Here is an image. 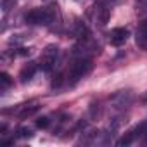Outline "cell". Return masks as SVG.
<instances>
[{
  "mask_svg": "<svg viewBox=\"0 0 147 147\" xmlns=\"http://www.w3.org/2000/svg\"><path fill=\"white\" fill-rule=\"evenodd\" d=\"M62 82H64V76L59 73V75H55V76H54V80H52L50 87H52V88H59V87L62 85Z\"/></svg>",
  "mask_w": 147,
  "mask_h": 147,
  "instance_id": "obj_16",
  "label": "cell"
},
{
  "mask_svg": "<svg viewBox=\"0 0 147 147\" xmlns=\"http://www.w3.org/2000/svg\"><path fill=\"white\" fill-rule=\"evenodd\" d=\"M40 109V106H38V102L36 100H31V102H24V104H19L18 106V109L14 111L21 119H24V118H28V116H31V114H35L36 111Z\"/></svg>",
  "mask_w": 147,
  "mask_h": 147,
  "instance_id": "obj_5",
  "label": "cell"
},
{
  "mask_svg": "<svg viewBox=\"0 0 147 147\" xmlns=\"http://www.w3.org/2000/svg\"><path fill=\"white\" fill-rule=\"evenodd\" d=\"M16 55H30L31 54V49H19V52H14Z\"/></svg>",
  "mask_w": 147,
  "mask_h": 147,
  "instance_id": "obj_17",
  "label": "cell"
},
{
  "mask_svg": "<svg viewBox=\"0 0 147 147\" xmlns=\"http://www.w3.org/2000/svg\"><path fill=\"white\" fill-rule=\"evenodd\" d=\"M54 19H55V12L54 9L49 7H36L24 14V21L33 26H49L50 23H54Z\"/></svg>",
  "mask_w": 147,
  "mask_h": 147,
  "instance_id": "obj_1",
  "label": "cell"
},
{
  "mask_svg": "<svg viewBox=\"0 0 147 147\" xmlns=\"http://www.w3.org/2000/svg\"><path fill=\"white\" fill-rule=\"evenodd\" d=\"M111 100H113L114 107H126L131 102V94H130V90H121V92L114 94L111 97Z\"/></svg>",
  "mask_w": 147,
  "mask_h": 147,
  "instance_id": "obj_6",
  "label": "cell"
},
{
  "mask_svg": "<svg viewBox=\"0 0 147 147\" xmlns=\"http://www.w3.org/2000/svg\"><path fill=\"white\" fill-rule=\"evenodd\" d=\"M137 138V133H135V130H130V131H126L118 142H116V145H119V147H123V145H130L133 140Z\"/></svg>",
  "mask_w": 147,
  "mask_h": 147,
  "instance_id": "obj_10",
  "label": "cell"
},
{
  "mask_svg": "<svg viewBox=\"0 0 147 147\" xmlns=\"http://www.w3.org/2000/svg\"><path fill=\"white\" fill-rule=\"evenodd\" d=\"M128 36H130V31H128L126 28H114V30H111V33H109V42H111V45H114V47H121V45L126 43Z\"/></svg>",
  "mask_w": 147,
  "mask_h": 147,
  "instance_id": "obj_4",
  "label": "cell"
},
{
  "mask_svg": "<svg viewBox=\"0 0 147 147\" xmlns=\"http://www.w3.org/2000/svg\"><path fill=\"white\" fill-rule=\"evenodd\" d=\"M18 4V0H2V11L9 12L11 9H14V5Z\"/></svg>",
  "mask_w": 147,
  "mask_h": 147,
  "instance_id": "obj_15",
  "label": "cell"
},
{
  "mask_svg": "<svg viewBox=\"0 0 147 147\" xmlns=\"http://www.w3.org/2000/svg\"><path fill=\"white\" fill-rule=\"evenodd\" d=\"M36 69H38L36 62H28V64H24V66H23V69L19 71V80H21L23 83L30 82V80H31V78L35 76Z\"/></svg>",
  "mask_w": 147,
  "mask_h": 147,
  "instance_id": "obj_7",
  "label": "cell"
},
{
  "mask_svg": "<svg viewBox=\"0 0 147 147\" xmlns=\"http://www.w3.org/2000/svg\"><path fill=\"white\" fill-rule=\"evenodd\" d=\"M18 137L19 138H30V137H33V131L28 126H21V128H18Z\"/></svg>",
  "mask_w": 147,
  "mask_h": 147,
  "instance_id": "obj_13",
  "label": "cell"
},
{
  "mask_svg": "<svg viewBox=\"0 0 147 147\" xmlns=\"http://www.w3.org/2000/svg\"><path fill=\"white\" fill-rule=\"evenodd\" d=\"M92 69H94L92 59L82 57V59L76 61L75 64H71V67H69V73H67V80H69V83H76V82H80L82 78H85V76L88 75Z\"/></svg>",
  "mask_w": 147,
  "mask_h": 147,
  "instance_id": "obj_2",
  "label": "cell"
},
{
  "mask_svg": "<svg viewBox=\"0 0 147 147\" xmlns=\"http://www.w3.org/2000/svg\"><path fill=\"white\" fill-rule=\"evenodd\" d=\"M57 55H59V47L57 45H47L45 50L42 52V57H40V67H42V71L50 73L52 67L55 66Z\"/></svg>",
  "mask_w": 147,
  "mask_h": 147,
  "instance_id": "obj_3",
  "label": "cell"
},
{
  "mask_svg": "<svg viewBox=\"0 0 147 147\" xmlns=\"http://www.w3.org/2000/svg\"><path fill=\"white\" fill-rule=\"evenodd\" d=\"M12 87V78L7 75V73H0V90L7 92Z\"/></svg>",
  "mask_w": 147,
  "mask_h": 147,
  "instance_id": "obj_11",
  "label": "cell"
},
{
  "mask_svg": "<svg viewBox=\"0 0 147 147\" xmlns=\"http://www.w3.org/2000/svg\"><path fill=\"white\" fill-rule=\"evenodd\" d=\"M49 125H50V119H49L47 116H42V118H38V119H36V128H40V130L49 128Z\"/></svg>",
  "mask_w": 147,
  "mask_h": 147,
  "instance_id": "obj_14",
  "label": "cell"
},
{
  "mask_svg": "<svg viewBox=\"0 0 147 147\" xmlns=\"http://www.w3.org/2000/svg\"><path fill=\"white\" fill-rule=\"evenodd\" d=\"M135 133H137L138 138H147V119L142 121V123L135 128Z\"/></svg>",
  "mask_w": 147,
  "mask_h": 147,
  "instance_id": "obj_12",
  "label": "cell"
},
{
  "mask_svg": "<svg viewBox=\"0 0 147 147\" xmlns=\"http://www.w3.org/2000/svg\"><path fill=\"white\" fill-rule=\"evenodd\" d=\"M109 18H111L109 7H106V5H97L95 7V21H97L99 26H106L109 23Z\"/></svg>",
  "mask_w": 147,
  "mask_h": 147,
  "instance_id": "obj_8",
  "label": "cell"
},
{
  "mask_svg": "<svg viewBox=\"0 0 147 147\" xmlns=\"http://www.w3.org/2000/svg\"><path fill=\"white\" fill-rule=\"evenodd\" d=\"M137 45L147 50V21H142L137 28Z\"/></svg>",
  "mask_w": 147,
  "mask_h": 147,
  "instance_id": "obj_9",
  "label": "cell"
}]
</instances>
